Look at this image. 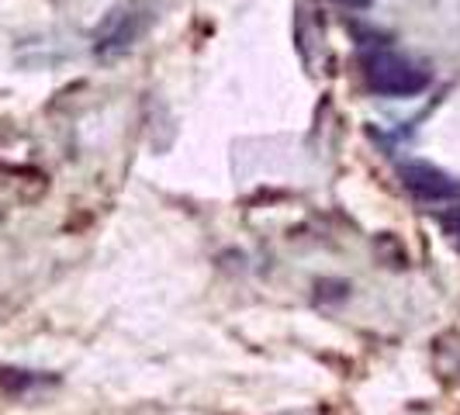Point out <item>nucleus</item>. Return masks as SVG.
I'll return each instance as SVG.
<instances>
[{
    "label": "nucleus",
    "instance_id": "obj_2",
    "mask_svg": "<svg viewBox=\"0 0 460 415\" xmlns=\"http://www.w3.org/2000/svg\"><path fill=\"white\" fill-rule=\"evenodd\" d=\"M146 22H149V14H146V7L138 0H121L93 28V49H97V56H118V52L132 49L138 35L146 31Z\"/></svg>",
    "mask_w": 460,
    "mask_h": 415
},
{
    "label": "nucleus",
    "instance_id": "obj_4",
    "mask_svg": "<svg viewBox=\"0 0 460 415\" xmlns=\"http://www.w3.org/2000/svg\"><path fill=\"white\" fill-rule=\"evenodd\" d=\"M28 384H35V377H31L28 370H11V367L0 370V388H4V392L18 394V392H24Z\"/></svg>",
    "mask_w": 460,
    "mask_h": 415
},
{
    "label": "nucleus",
    "instance_id": "obj_1",
    "mask_svg": "<svg viewBox=\"0 0 460 415\" xmlns=\"http://www.w3.org/2000/svg\"><path fill=\"white\" fill-rule=\"evenodd\" d=\"M364 80L370 91L385 97H415L429 87V73L392 49H374L364 56Z\"/></svg>",
    "mask_w": 460,
    "mask_h": 415
},
{
    "label": "nucleus",
    "instance_id": "obj_5",
    "mask_svg": "<svg viewBox=\"0 0 460 415\" xmlns=\"http://www.w3.org/2000/svg\"><path fill=\"white\" fill-rule=\"evenodd\" d=\"M439 222H443V232L450 235V243H454V246L460 250V208L454 211V215H443Z\"/></svg>",
    "mask_w": 460,
    "mask_h": 415
},
{
    "label": "nucleus",
    "instance_id": "obj_3",
    "mask_svg": "<svg viewBox=\"0 0 460 415\" xmlns=\"http://www.w3.org/2000/svg\"><path fill=\"white\" fill-rule=\"evenodd\" d=\"M398 177L419 201H457L460 198V181L426 160H405L398 166Z\"/></svg>",
    "mask_w": 460,
    "mask_h": 415
},
{
    "label": "nucleus",
    "instance_id": "obj_6",
    "mask_svg": "<svg viewBox=\"0 0 460 415\" xmlns=\"http://www.w3.org/2000/svg\"><path fill=\"white\" fill-rule=\"evenodd\" d=\"M343 4H353V7H367V0H343Z\"/></svg>",
    "mask_w": 460,
    "mask_h": 415
}]
</instances>
